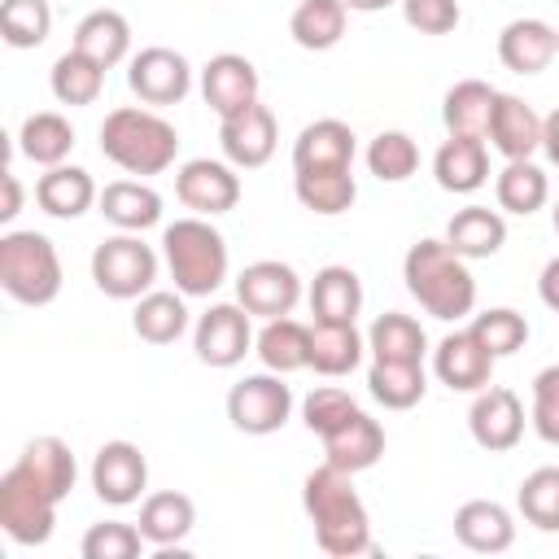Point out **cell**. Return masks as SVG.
<instances>
[{"mask_svg": "<svg viewBox=\"0 0 559 559\" xmlns=\"http://www.w3.org/2000/svg\"><path fill=\"white\" fill-rule=\"evenodd\" d=\"M301 507L306 520L314 524V542L323 555L336 559H354V555H371V515L354 489V472H341L332 463L314 467L301 480Z\"/></svg>", "mask_w": 559, "mask_h": 559, "instance_id": "1", "label": "cell"}, {"mask_svg": "<svg viewBox=\"0 0 559 559\" xmlns=\"http://www.w3.org/2000/svg\"><path fill=\"white\" fill-rule=\"evenodd\" d=\"M402 280H406V293L419 301V310L441 323L467 319L476 310V280L467 271V258H459L445 245V236L415 240L402 258Z\"/></svg>", "mask_w": 559, "mask_h": 559, "instance_id": "2", "label": "cell"}, {"mask_svg": "<svg viewBox=\"0 0 559 559\" xmlns=\"http://www.w3.org/2000/svg\"><path fill=\"white\" fill-rule=\"evenodd\" d=\"M100 153L127 175H162L179 157V131L144 105H118L100 122Z\"/></svg>", "mask_w": 559, "mask_h": 559, "instance_id": "3", "label": "cell"}, {"mask_svg": "<svg viewBox=\"0 0 559 559\" xmlns=\"http://www.w3.org/2000/svg\"><path fill=\"white\" fill-rule=\"evenodd\" d=\"M162 258H166V271H170L175 288L183 297H210V293H218L223 280H227V266H231V253H227L223 231L210 218H201V214H188V218L166 223V231H162Z\"/></svg>", "mask_w": 559, "mask_h": 559, "instance_id": "4", "label": "cell"}, {"mask_svg": "<svg viewBox=\"0 0 559 559\" xmlns=\"http://www.w3.org/2000/svg\"><path fill=\"white\" fill-rule=\"evenodd\" d=\"M61 253L44 231H4L0 236V288L17 306H48L61 293Z\"/></svg>", "mask_w": 559, "mask_h": 559, "instance_id": "5", "label": "cell"}, {"mask_svg": "<svg viewBox=\"0 0 559 559\" xmlns=\"http://www.w3.org/2000/svg\"><path fill=\"white\" fill-rule=\"evenodd\" d=\"M153 280H157V253H153V245L140 240V231L105 236L92 249V284L105 297L140 301L144 293H153Z\"/></svg>", "mask_w": 559, "mask_h": 559, "instance_id": "6", "label": "cell"}, {"mask_svg": "<svg viewBox=\"0 0 559 559\" xmlns=\"http://www.w3.org/2000/svg\"><path fill=\"white\" fill-rule=\"evenodd\" d=\"M57 507L61 502L22 463L0 476V528L13 546H44L57 528Z\"/></svg>", "mask_w": 559, "mask_h": 559, "instance_id": "7", "label": "cell"}, {"mask_svg": "<svg viewBox=\"0 0 559 559\" xmlns=\"http://www.w3.org/2000/svg\"><path fill=\"white\" fill-rule=\"evenodd\" d=\"M293 415V389L275 371H253L227 389V419L245 437H271Z\"/></svg>", "mask_w": 559, "mask_h": 559, "instance_id": "8", "label": "cell"}, {"mask_svg": "<svg viewBox=\"0 0 559 559\" xmlns=\"http://www.w3.org/2000/svg\"><path fill=\"white\" fill-rule=\"evenodd\" d=\"M192 349L214 371L245 362V354L253 349V314L240 301H214L192 328Z\"/></svg>", "mask_w": 559, "mask_h": 559, "instance_id": "9", "label": "cell"}, {"mask_svg": "<svg viewBox=\"0 0 559 559\" xmlns=\"http://www.w3.org/2000/svg\"><path fill=\"white\" fill-rule=\"evenodd\" d=\"M92 493L105 502V507H131L144 498L148 489V459L135 441H105L96 454H92Z\"/></svg>", "mask_w": 559, "mask_h": 559, "instance_id": "10", "label": "cell"}, {"mask_svg": "<svg viewBox=\"0 0 559 559\" xmlns=\"http://www.w3.org/2000/svg\"><path fill=\"white\" fill-rule=\"evenodd\" d=\"M127 87L144 105H179L192 92V66L166 44H148L127 61Z\"/></svg>", "mask_w": 559, "mask_h": 559, "instance_id": "11", "label": "cell"}, {"mask_svg": "<svg viewBox=\"0 0 559 559\" xmlns=\"http://www.w3.org/2000/svg\"><path fill=\"white\" fill-rule=\"evenodd\" d=\"M236 301L253 319L293 314V306L301 301V275L280 258H258L236 275Z\"/></svg>", "mask_w": 559, "mask_h": 559, "instance_id": "12", "label": "cell"}, {"mask_svg": "<svg viewBox=\"0 0 559 559\" xmlns=\"http://www.w3.org/2000/svg\"><path fill=\"white\" fill-rule=\"evenodd\" d=\"M467 432L480 450L489 454H507L520 445L524 437V402L515 389L507 384H485L476 397H472V411H467Z\"/></svg>", "mask_w": 559, "mask_h": 559, "instance_id": "13", "label": "cell"}, {"mask_svg": "<svg viewBox=\"0 0 559 559\" xmlns=\"http://www.w3.org/2000/svg\"><path fill=\"white\" fill-rule=\"evenodd\" d=\"M175 197L201 214V218H218L227 210H236L240 201V175L231 162H214V157H192L175 170Z\"/></svg>", "mask_w": 559, "mask_h": 559, "instance_id": "14", "label": "cell"}, {"mask_svg": "<svg viewBox=\"0 0 559 559\" xmlns=\"http://www.w3.org/2000/svg\"><path fill=\"white\" fill-rule=\"evenodd\" d=\"M275 144H280V127L262 100H253L249 109H240L231 118H218V148L236 170L266 166L275 157Z\"/></svg>", "mask_w": 559, "mask_h": 559, "instance_id": "15", "label": "cell"}, {"mask_svg": "<svg viewBox=\"0 0 559 559\" xmlns=\"http://www.w3.org/2000/svg\"><path fill=\"white\" fill-rule=\"evenodd\" d=\"M258 87H262V79L253 70V61L240 57V52H218L201 66V100L218 118H231V114L249 109L258 100Z\"/></svg>", "mask_w": 559, "mask_h": 559, "instance_id": "16", "label": "cell"}, {"mask_svg": "<svg viewBox=\"0 0 559 559\" xmlns=\"http://www.w3.org/2000/svg\"><path fill=\"white\" fill-rule=\"evenodd\" d=\"M493 354L472 336V328L441 336V345L432 349V371L450 393H480L485 384H493Z\"/></svg>", "mask_w": 559, "mask_h": 559, "instance_id": "17", "label": "cell"}, {"mask_svg": "<svg viewBox=\"0 0 559 559\" xmlns=\"http://www.w3.org/2000/svg\"><path fill=\"white\" fill-rule=\"evenodd\" d=\"M197 524V502L179 489H157L140 502V520L135 528L144 533V542L166 559V555H183V542Z\"/></svg>", "mask_w": 559, "mask_h": 559, "instance_id": "18", "label": "cell"}, {"mask_svg": "<svg viewBox=\"0 0 559 559\" xmlns=\"http://www.w3.org/2000/svg\"><path fill=\"white\" fill-rule=\"evenodd\" d=\"M358 135L341 118H314L293 140V170H354Z\"/></svg>", "mask_w": 559, "mask_h": 559, "instance_id": "19", "label": "cell"}, {"mask_svg": "<svg viewBox=\"0 0 559 559\" xmlns=\"http://www.w3.org/2000/svg\"><path fill=\"white\" fill-rule=\"evenodd\" d=\"M559 57V31L542 17H511L498 31V61L511 74H542Z\"/></svg>", "mask_w": 559, "mask_h": 559, "instance_id": "20", "label": "cell"}, {"mask_svg": "<svg viewBox=\"0 0 559 559\" xmlns=\"http://www.w3.org/2000/svg\"><path fill=\"white\" fill-rule=\"evenodd\" d=\"M319 441H323V463H332L341 472H354V476L367 472V467H376L380 454H384V428L367 411H354L349 419H341Z\"/></svg>", "mask_w": 559, "mask_h": 559, "instance_id": "21", "label": "cell"}, {"mask_svg": "<svg viewBox=\"0 0 559 559\" xmlns=\"http://www.w3.org/2000/svg\"><path fill=\"white\" fill-rule=\"evenodd\" d=\"M485 140H489L507 162L533 157V153L542 148V114H537L524 96H515V92H498Z\"/></svg>", "mask_w": 559, "mask_h": 559, "instance_id": "22", "label": "cell"}, {"mask_svg": "<svg viewBox=\"0 0 559 559\" xmlns=\"http://www.w3.org/2000/svg\"><path fill=\"white\" fill-rule=\"evenodd\" d=\"M454 537L476 555H502L515 546V515L493 498H467L454 511Z\"/></svg>", "mask_w": 559, "mask_h": 559, "instance_id": "23", "label": "cell"}, {"mask_svg": "<svg viewBox=\"0 0 559 559\" xmlns=\"http://www.w3.org/2000/svg\"><path fill=\"white\" fill-rule=\"evenodd\" d=\"M432 179L437 188L454 192V197H467L476 188L489 183V148L480 135H450L437 157H432Z\"/></svg>", "mask_w": 559, "mask_h": 559, "instance_id": "24", "label": "cell"}, {"mask_svg": "<svg viewBox=\"0 0 559 559\" xmlns=\"http://www.w3.org/2000/svg\"><path fill=\"white\" fill-rule=\"evenodd\" d=\"M100 201V188L96 179L83 170V166H48L39 179H35V205L52 218H83L92 205Z\"/></svg>", "mask_w": 559, "mask_h": 559, "instance_id": "25", "label": "cell"}, {"mask_svg": "<svg viewBox=\"0 0 559 559\" xmlns=\"http://www.w3.org/2000/svg\"><path fill=\"white\" fill-rule=\"evenodd\" d=\"M306 297H310L314 323H354L358 310H362V280H358L354 266L328 262V266L314 271Z\"/></svg>", "mask_w": 559, "mask_h": 559, "instance_id": "26", "label": "cell"}, {"mask_svg": "<svg viewBox=\"0 0 559 559\" xmlns=\"http://www.w3.org/2000/svg\"><path fill=\"white\" fill-rule=\"evenodd\" d=\"M100 214L118 227V231H144L162 223V192L144 179H114L100 188Z\"/></svg>", "mask_w": 559, "mask_h": 559, "instance_id": "27", "label": "cell"}, {"mask_svg": "<svg viewBox=\"0 0 559 559\" xmlns=\"http://www.w3.org/2000/svg\"><path fill=\"white\" fill-rule=\"evenodd\" d=\"M445 245L467 258V262H480V258H493L502 245H507V218L489 205H463L454 210V218L445 223Z\"/></svg>", "mask_w": 559, "mask_h": 559, "instance_id": "28", "label": "cell"}, {"mask_svg": "<svg viewBox=\"0 0 559 559\" xmlns=\"http://www.w3.org/2000/svg\"><path fill=\"white\" fill-rule=\"evenodd\" d=\"M70 48H79V52L92 57L96 66L114 70L118 61L131 57V22H127L118 9H92V13L79 17Z\"/></svg>", "mask_w": 559, "mask_h": 559, "instance_id": "29", "label": "cell"}, {"mask_svg": "<svg viewBox=\"0 0 559 559\" xmlns=\"http://www.w3.org/2000/svg\"><path fill=\"white\" fill-rule=\"evenodd\" d=\"M253 354L262 358L266 371H275V376H293V371L310 367V328L297 323L293 314L266 319L262 332L253 336Z\"/></svg>", "mask_w": 559, "mask_h": 559, "instance_id": "30", "label": "cell"}, {"mask_svg": "<svg viewBox=\"0 0 559 559\" xmlns=\"http://www.w3.org/2000/svg\"><path fill=\"white\" fill-rule=\"evenodd\" d=\"M367 336L354 323H310V371L336 380L362 362Z\"/></svg>", "mask_w": 559, "mask_h": 559, "instance_id": "31", "label": "cell"}, {"mask_svg": "<svg viewBox=\"0 0 559 559\" xmlns=\"http://www.w3.org/2000/svg\"><path fill=\"white\" fill-rule=\"evenodd\" d=\"M493 100H498V87H489L485 79H459L445 100H441V122L450 135H480L489 131V118H493Z\"/></svg>", "mask_w": 559, "mask_h": 559, "instance_id": "32", "label": "cell"}, {"mask_svg": "<svg viewBox=\"0 0 559 559\" xmlns=\"http://www.w3.org/2000/svg\"><path fill=\"white\" fill-rule=\"evenodd\" d=\"M367 349H371V358H389V362H424L428 332L419 319H411L402 310H384L367 328Z\"/></svg>", "mask_w": 559, "mask_h": 559, "instance_id": "33", "label": "cell"}, {"mask_svg": "<svg viewBox=\"0 0 559 559\" xmlns=\"http://www.w3.org/2000/svg\"><path fill=\"white\" fill-rule=\"evenodd\" d=\"M17 148L22 157H31L35 166H61L74 148V127L66 114L57 109H39V114H26L22 118V131H17Z\"/></svg>", "mask_w": 559, "mask_h": 559, "instance_id": "34", "label": "cell"}, {"mask_svg": "<svg viewBox=\"0 0 559 559\" xmlns=\"http://www.w3.org/2000/svg\"><path fill=\"white\" fill-rule=\"evenodd\" d=\"M367 393H371L384 411H411V406H419L424 393H428L424 362H389V358H371V367H367Z\"/></svg>", "mask_w": 559, "mask_h": 559, "instance_id": "35", "label": "cell"}, {"mask_svg": "<svg viewBox=\"0 0 559 559\" xmlns=\"http://www.w3.org/2000/svg\"><path fill=\"white\" fill-rule=\"evenodd\" d=\"M17 463H22L57 502H66L70 489H74V480H79L74 450H70L61 437H35V441H26L22 454H17Z\"/></svg>", "mask_w": 559, "mask_h": 559, "instance_id": "36", "label": "cell"}, {"mask_svg": "<svg viewBox=\"0 0 559 559\" xmlns=\"http://www.w3.org/2000/svg\"><path fill=\"white\" fill-rule=\"evenodd\" d=\"M493 197H498V210L528 218V214H537L550 201V179H546V170L533 157H520V162H507L498 170Z\"/></svg>", "mask_w": 559, "mask_h": 559, "instance_id": "37", "label": "cell"}, {"mask_svg": "<svg viewBox=\"0 0 559 559\" xmlns=\"http://www.w3.org/2000/svg\"><path fill=\"white\" fill-rule=\"evenodd\" d=\"M345 17H349V9L341 0H297V9L288 17V35L306 52H328L341 44Z\"/></svg>", "mask_w": 559, "mask_h": 559, "instance_id": "38", "label": "cell"}, {"mask_svg": "<svg viewBox=\"0 0 559 559\" xmlns=\"http://www.w3.org/2000/svg\"><path fill=\"white\" fill-rule=\"evenodd\" d=\"M131 328L140 341L148 345H175L183 332H188V306H183V293H144L131 310Z\"/></svg>", "mask_w": 559, "mask_h": 559, "instance_id": "39", "label": "cell"}, {"mask_svg": "<svg viewBox=\"0 0 559 559\" xmlns=\"http://www.w3.org/2000/svg\"><path fill=\"white\" fill-rule=\"evenodd\" d=\"M293 192L310 214L336 218L358 201L354 170H293Z\"/></svg>", "mask_w": 559, "mask_h": 559, "instance_id": "40", "label": "cell"}, {"mask_svg": "<svg viewBox=\"0 0 559 559\" xmlns=\"http://www.w3.org/2000/svg\"><path fill=\"white\" fill-rule=\"evenodd\" d=\"M48 87H52V96L61 105H92L105 92V66H96L92 57H83L79 48H70V52H61L52 61Z\"/></svg>", "mask_w": 559, "mask_h": 559, "instance_id": "41", "label": "cell"}, {"mask_svg": "<svg viewBox=\"0 0 559 559\" xmlns=\"http://www.w3.org/2000/svg\"><path fill=\"white\" fill-rule=\"evenodd\" d=\"M367 170L380 179V183H406L415 170H419V144L406 135V131H380L371 144H367Z\"/></svg>", "mask_w": 559, "mask_h": 559, "instance_id": "42", "label": "cell"}, {"mask_svg": "<svg viewBox=\"0 0 559 559\" xmlns=\"http://www.w3.org/2000/svg\"><path fill=\"white\" fill-rule=\"evenodd\" d=\"M515 507L520 515L542 528V533H559V467H537L520 480L515 489Z\"/></svg>", "mask_w": 559, "mask_h": 559, "instance_id": "43", "label": "cell"}, {"mask_svg": "<svg viewBox=\"0 0 559 559\" xmlns=\"http://www.w3.org/2000/svg\"><path fill=\"white\" fill-rule=\"evenodd\" d=\"M0 35L9 48H39L52 35V4L48 0H4Z\"/></svg>", "mask_w": 559, "mask_h": 559, "instance_id": "44", "label": "cell"}, {"mask_svg": "<svg viewBox=\"0 0 559 559\" xmlns=\"http://www.w3.org/2000/svg\"><path fill=\"white\" fill-rule=\"evenodd\" d=\"M467 328H472V336H476L493 358H511V354L524 349V341H528V319H524L520 310H511V306H489V310H480Z\"/></svg>", "mask_w": 559, "mask_h": 559, "instance_id": "45", "label": "cell"}, {"mask_svg": "<svg viewBox=\"0 0 559 559\" xmlns=\"http://www.w3.org/2000/svg\"><path fill=\"white\" fill-rule=\"evenodd\" d=\"M144 546H148L144 533L135 524H122V520H100L79 542L83 559H135Z\"/></svg>", "mask_w": 559, "mask_h": 559, "instance_id": "46", "label": "cell"}, {"mask_svg": "<svg viewBox=\"0 0 559 559\" xmlns=\"http://www.w3.org/2000/svg\"><path fill=\"white\" fill-rule=\"evenodd\" d=\"M528 424L546 445H559V362L542 367L533 376V406H528Z\"/></svg>", "mask_w": 559, "mask_h": 559, "instance_id": "47", "label": "cell"}, {"mask_svg": "<svg viewBox=\"0 0 559 559\" xmlns=\"http://www.w3.org/2000/svg\"><path fill=\"white\" fill-rule=\"evenodd\" d=\"M358 411V402L345 393V389H336V384H319V389H310L306 393V402H301V424L310 428V432H332L341 419H349Z\"/></svg>", "mask_w": 559, "mask_h": 559, "instance_id": "48", "label": "cell"}, {"mask_svg": "<svg viewBox=\"0 0 559 559\" xmlns=\"http://www.w3.org/2000/svg\"><path fill=\"white\" fill-rule=\"evenodd\" d=\"M397 4H402L406 26L419 35H450L463 22L459 0H397Z\"/></svg>", "mask_w": 559, "mask_h": 559, "instance_id": "49", "label": "cell"}, {"mask_svg": "<svg viewBox=\"0 0 559 559\" xmlns=\"http://www.w3.org/2000/svg\"><path fill=\"white\" fill-rule=\"evenodd\" d=\"M537 297H542V306H546V310H555V314H559V253L542 266V275H537Z\"/></svg>", "mask_w": 559, "mask_h": 559, "instance_id": "50", "label": "cell"}, {"mask_svg": "<svg viewBox=\"0 0 559 559\" xmlns=\"http://www.w3.org/2000/svg\"><path fill=\"white\" fill-rule=\"evenodd\" d=\"M4 205H0V223H13L17 214H22V179L13 175V170H4Z\"/></svg>", "mask_w": 559, "mask_h": 559, "instance_id": "51", "label": "cell"}, {"mask_svg": "<svg viewBox=\"0 0 559 559\" xmlns=\"http://www.w3.org/2000/svg\"><path fill=\"white\" fill-rule=\"evenodd\" d=\"M542 153L550 166H559V105L542 118Z\"/></svg>", "mask_w": 559, "mask_h": 559, "instance_id": "52", "label": "cell"}, {"mask_svg": "<svg viewBox=\"0 0 559 559\" xmlns=\"http://www.w3.org/2000/svg\"><path fill=\"white\" fill-rule=\"evenodd\" d=\"M349 13H380V9H389V4H397V0H341Z\"/></svg>", "mask_w": 559, "mask_h": 559, "instance_id": "53", "label": "cell"}, {"mask_svg": "<svg viewBox=\"0 0 559 559\" xmlns=\"http://www.w3.org/2000/svg\"><path fill=\"white\" fill-rule=\"evenodd\" d=\"M550 223H555V231H559V201H555V210H550Z\"/></svg>", "mask_w": 559, "mask_h": 559, "instance_id": "54", "label": "cell"}, {"mask_svg": "<svg viewBox=\"0 0 559 559\" xmlns=\"http://www.w3.org/2000/svg\"><path fill=\"white\" fill-rule=\"evenodd\" d=\"M555 31H559V26H555Z\"/></svg>", "mask_w": 559, "mask_h": 559, "instance_id": "55", "label": "cell"}]
</instances>
